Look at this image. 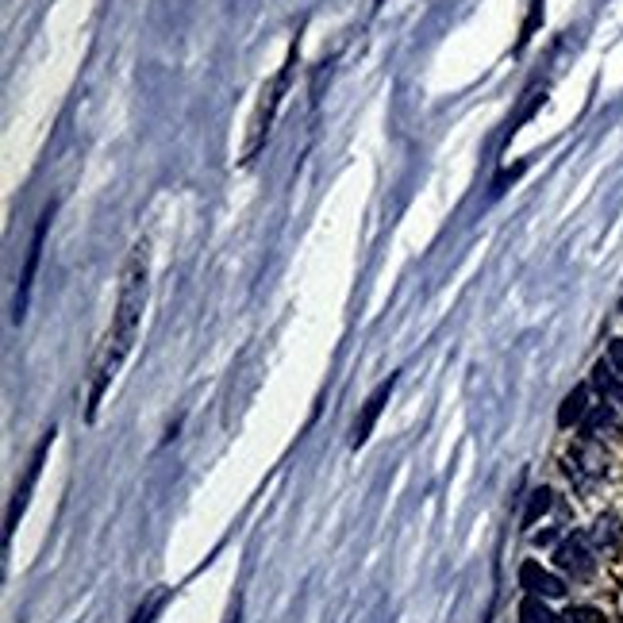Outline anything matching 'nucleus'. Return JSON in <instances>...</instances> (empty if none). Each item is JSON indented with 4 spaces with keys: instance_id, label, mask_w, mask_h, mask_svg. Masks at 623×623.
Returning <instances> with one entry per match:
<instances>
[{
    "instance_id": "nucleus-1",
    "label": "nucleus",
    "mask_w": 623,
    "mask_h": 623,
    "mask_svg": "<svg viewBox=\"0 0 623 623\" xmlns=\"http://www.w3.org/2000/svg\"><path fill=\"white\" fill-rule=\"evenodd\" d=\"M147 270H150V250L147 243H135L131 258L124 262V274H120V293H116V312H112V327L104 335V347L97 354V366H93V389H89V408H85V420H97V408L108 385L116 381L124 358L135 347V335H139V320H143V304H147Z\"/></svg>"
},
{
    "instance_id": "nucleus-2",
    "label": "nucleus",
    "mask_w": 623,
    "mask_h": 623,
    "mask_svg": "<svg viewBox=\"0 0 623 623\" xmlns=\"http://www.w3.org/2000/svg\"><path fill=\"white\" fill-rule=\"evenodd\" d=\"M297 54H300V43L293 39V47L285 54V62H281V70L270 77V85L262 89V97H258V108H254V116H250L247 124V143H243V162H254L258 158V150L266 147V139H270V127L277 120V108H281V100L289 93V81H293V70H297Z\"/></svg>"
},
{
    "instance_id": "nucleus-3",
    "label": "nucleus",
    "mask_w": 623,
    "mask_h": 623,
    "mask_svg": "<svg viewBox=\"0 0 623 623\" xmlns=\"http://www.w3.org/2000/svg\"><path fill=\"white\" fill-rule=\"evenodd\" d=\"M50 443H54V427H50L47 435L39 439V447H35V454H31V462H27L24 481H20V485H16V493H12V504H8V516H4V543H12V531H16V524H20V516H24V508H27V500H31V489H35V481H39V474H43V462H47Z\"/></svg>"
},
{
    "instance_id": "nucleus-4",
    "label": "nucleus",
    "mask_w": 623,
    "mask_h": 623,
    "mask_svg": "<svg viewBox=\"0 0 623 623\" xmlns=\"http://www.w3.org/2000/svg\"><path fill=\"white\" fill-rule=\"evenodd\" d=\"M393 389H397V374H389V381H381L374 393L366 397L362 404V412H358V420H354V431H350V447H366V439L374 435L377 420H381V412H385V404L393 397Z\"/></svg>"
},
{
    "instance_id": "nucleus-5",
    "label": "nucleus",
    "mask_w": 623,
    "mask_h": 623,
    "mask_svg": "<svg viewBox=\"0 0 623 623\" xmlns=\"http://www.w3.org/2000/svg\"><path fill=\"white\" fill-rule=\"evenodd\" d=\"M554 566H558L562 574H570L574 581H589L593 570H597L593 550H589V543H585L581 535H570V539L558 543V550H554Z\"/></svg>"
},
{
    "instance_id": "nucleus-6",
    "label": "nucleus",
    "mask_w": 623,
    "mask_h": 623,
    "mask_svg": "<svg viewBox=\"0 0 623 623\" xmlns=\"http://www.w3.org/2000/svg\"><path fill=\"white\" fill-rule=\"evenodd\" d=\"M47 227H50V208L43 212V220H39L35 235H31V247H27L24 274H20V297H16V320H24L27 297H31V285H35V270H39V258H43V239H47Z\"/></svg>"
},
{
    "instance_id": "nucleus-7",
    "label": "nucleus",
    "mask_w": 623,
    "mask_h": 623,
    "mask_svg": "<svg viewBox=\"0 0 623 623\" xmlns=\"http://www.w3.org/2000/svg\"><path fill=\"white\" fill-rule=\"evenodd\" d=\"M520 585H524L531 597H543V600H554L566 593V581L547 574L539 562H524V566H520Z\"/></svg>"
},
{
    "instance_id": "nucleus-8",
    "label": "nucleus",
    "mask_w": 623,
    "mask_h": 623,
    "mask_svg": "<svg viewBox=\"0 0 623 623\" xmlns=\"http://www.w3.org/2000/svg\"><path fill=\"white\" fill-rule=\"evenodd\" d=\"M585 416H589V389H585V385H577L574 393L562 400V408H558V424L574 427V424H581Z\"/></svg>"
},
{
    "instance_id": "nucleus-9",
    "label": "nucleus",
    "mask_w": 623,
    "mask_h": 623,
    "mask_svg": "<svg viewBox=\"0 0 623 623\" xmlns=\"http://www.w3.org/2000/svg\"><path fill=\"white\" fill-rule=\"evenodd\" d=\"M600 431H616V416H612L608 404H600V408H593V412L585 416V435H589V439H600Z\"/></svg>"
},
{
    "instance_id": "nucleus-10",
    "label": "nucleus",
    "mask_w": 623,
    "mask_h": 623,
    "mask_svg": "<svg viewBox=\"0 0 623 623\" xmlns=\"http://www.w3.org/2000/svg\"><path fill=\"white\" fill-rule=\"evenodd\" d=\"M520 620L524 623H562L554 612H550L547 604H543V597H527L524 604H520Z\"/></svg>"
},
{
    "instance_id": "nucleus-11",
    "label": "nucleus",
    "mask_w": 623,
    "mask_h": 623,
    "mask_svg": "<svg viewBox=\"0 0 623 623\" xmlns=\"http://www.w3.org/2000/svg\"><path fill=\"white\" fill-rule=\"evenodd\" d=\"M593 543L600 550H612L620 543V524H616V516H600L597 527H593Z\"/></svg>"
},
{
    "instance_id": "nucleus-12",
    "label": "nucleus",
    "mask_w": 623,
    "mask_h": 623,
    "mask_svg": "<svg viewBox=\"0 0 623 623\" xmlns=\"http://www.w3.org/2000/svg\"><path fill=\"white\" fill-rule=\"evenodd\" d=\"M550 497H554L550 489H535V493H531V500H527V512H524V527H531L535 520H539V516H547V512H550Z\"/></svg>"
},
{
    "instance_id": "nucleus-13",
    "label": "nucleus",
    "mask_w": 623,
    "mask_h": 623,
    "mask_svg": "<svg viewBox=\"0 0 623 623\" xmlns=\"http://www.w3.org/2000/svg\"><path fill=\"white\" fill-rule=\"evenodd\" d=\"M593 385H597L604 397H612V393H616V385H620L616 366H612V362H597V370H593Z\"/></svg>"
},
{
    "instance_id": "nucleus-14",
    "label": "nucleus",
    "mask_w": 623,
    "mask_h": 623,
    "mask_svg": "<svg viewBox=\"0 0 623 623\" xmlns=\"http://www.w3.org/2000/svg\"><path fill=\"white\" fill-rule=\"evenodd\" d=\"M543 97H547V89H531V93H527V104H524V108H520V116L512 120V127H508V135H516V131H520V124H527V120L535 116V108L543 104Z\"/></svg>"
},
{
    "instance_id": "nucleus-15",
    "label": "nucleus",
    "mask_w": 623,
    "mask_h": 623,
    "mask_svg": "<svg viewBox=\"0 0 623 623\" xmlns=\"http://www.w3.org/2000/svg\"><path fill=\"white\" fill-rule=\"evenodd\" d=\"M539 20H543V0H531V12H527L524 31H520V43H516V50H524L527 43H531V35H535V27H539Z\"/></svg>"
},
{
    "instance_id": "nucleus-16",
    "label": "nucleus",
    "mask_w": 623,
    "mask_h": 623,
    "mask_svg": "<svg viewBox=\"0 0 623 623\" xmlns=\"http://www.w3.org/2000/svg\"><path fill=\"white\" fill-rule=\"evenodd\" d=\"M562 623H608V620H604V612H600V608L577 604V608H570V612L562 616Z\"/></svg>"
},
{
    "instance_id": "nucleus-17",
    "label": "nucleus",
    "mask_w": 623,
    "mask_h": 623,
    "mask_svg": "<svg viewBox=\"0 0 623 623\" xmlns=\"http://www.w3.org/2000/svg\"><path fill=\"white\" fill-rule=\"evenodd\" d=\"M162 600H166V597H162V593H158V597H154V600H147V604H143V608L135 612V620H131V623H150V620H154V612L162 608Z\"/></svg>"
},
{
    "instance_id": "nucleus-18",
    "label": "nucleus",
    "mask_w": 623,
    "mask_h": 623,
    "mask_svg": "<svg viewBox=\"0 0 623 623\" xmlns=\"http://www.w3.org/2000/svg\"><path fill=\"white\" fill-rule=\"evenodd\" d=\"M608 362H612L616 370H623V339H616V343L608 347Z\"/></svg>"
},
{
    "instance_id": "nucleus-19",
    "label": "nucleus",
    "mask_w": 623,
    "mask_h": 623,
    "mask_svg": "<svg viewBox=\"0 0 623 623\" xmlns=\"http://www.w3.org/2000/svg\"><path fill=\"white\" fill-rule=\"evenodd\" d=\"M554 539H558L554 531H543V535H535V543H539V547H547V543H554Z\"/></svg>"
},
{
    "instance_id": "nucleus-20",
    "label": "nucleus",
    "mask_w": 623,
    "mask_h": 623,
    "mask_svg": "<svg viewBox=\"0 0 623 623\" xmlns=\"http://www.w3.org/2000/svg\"><path fill=\"white\" fill-rule=\"evenodd\" d=\"M612 397H616V400H620V404H623V381H620V385H616V393H612Z\"/></svg>"
},
{
    "instance_id": "nucleus-21",
    "label": "nucleus",
    "mask_w": 623,
    "mask_h": 623,
    "mask_svg": "<svg viewBox=\"0 0 623 623\" xmlns=\"http://www.w3.org/2000/svg\"><path fill=\"white\" fill-rule=\"evenodd\" d=\"M227 623H239V620H235V616H231V620H227Z\"/></svg>"
}]
</instances>
